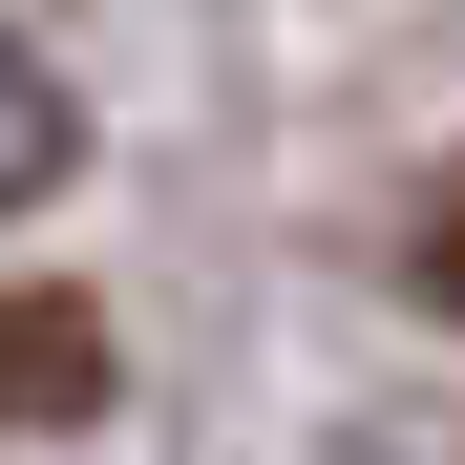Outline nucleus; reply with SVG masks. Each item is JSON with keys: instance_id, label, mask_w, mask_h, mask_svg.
Listing matches in <instances>:
<instances>
[{"instance_id": "f257e3e1", "label": "nucleus", "mask_w": 465, "mask_h": 465, "mask_svg": "<svg viewBox=\"0 0 465 465\" xmlns=\"http://www.w3.org/2000/svg\"><path fill=\"white\" fill-rule=\"evenodd\" d=\"M106 296H64V275H0V444H85L106 423Z\"/></svg>"}, {"instance_id": "f03ea898", "label": "nucleus", "mask_w": 465, "mask_h": 465, "mask_svg": "<svg viewBox=\"0 0 465 465\" xmlns=\"http://www.w3.org/2000/svg\"><path fill=\"white\" fill-rule=\"evenodd\" d=\"M64 170H85V106H64V64L0 22V212H43Z\"/></svg>"}, {"instance_id": "7ed1b4c3", "label": "nucleus", "mask_w": 465, "mask_h": 465, "mask_svg": "<svg viewBox=\"0 0 465 465\" xmlns=\"http://www.w3.org/2000/svg\"><path fill=\"white\" fill-rule=\"evenodd\" d=\"M423 296H444V318H465V212H444V232H423Z\"/></svg>"}]
</instances>
